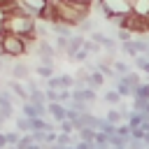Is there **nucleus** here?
Here are the masks:
<instances>
[{
    "label": "nucleus",
    "mask_w": 149,
    "mask_h": 149,
    "mask_svg": "<svg viewBox=\"0 0 149 149\" xmlns=\"http://www.w3.org/2000/svg\"><path fill=\"white\" fill-rule=\"evenodd\" d=\"M2 26H5V33H14V35H21V37H26V35L35 33L37 19H35L30 12H26V9H23V7L16 2L14 7H9V9L5 12Z\"/></svg>",
    "instance_id": "f257e3e1"
},
{
    "label": "nucleus",
    "mask_w": 149,
    "mask_h": 149,
    "mask_svg": "<svg viewBox=\"0 0 149 149\" xmlns=\"http://www.w3.org/2000/svg\"><path fill=\"white\" fill-rule=\"evenodd\" d=\"M56 14H58V21L77 28L86 16H91V5L72 2V0H56Z\"/></svg>",
    "instance_id": "f03ea898"
},
{
    "label": "nucleus",
    "mask_w": 149,
    "mask_h": 149,
    "mask_svg": "<svg viewBox=\"0 0 149 149\" xmlns=\"http://www.w3.org/2000/svg\"><path fill=\"white\" fill-rule=\"evenodd\" d=\"M30 51V44L26 37L14 35V33H2L0 35V56L2 58H21Z\"/></svg>",
    "instance_id": "7ed1b4c3"
},
{
    "label": "nucleus",
    "mask_w": 149,
    "mask_h": 149,
    "mask_svg": "<svg viewBox=\"0 0 149 149\" xmlns=\"http://www.w3.org/2000/svg\"><path fill=\"white\" fill-rule=\"evenodd\" d=\"M121 28L130 30L133 35H149V19L133 12V14L123 16V26H121Z\"/></svg>",
    "instance_id": "20e7f679"
},
{
    "label": "nucleus",
    "mask_w": 149,
    "mask_h": 149,
    "mask_svg": "<svg viewBox=\"0 0 149 149\" xmlns=\"http://www.w3.org/2000/svg\"><path fill=\"white\" fill-rule=\"evenodd\" d=\"M91 40L98 42V44L105 49V54H114V56H116V51L121 49V42H119L116 37H109L107 33H100V30H93V33H91Z\"/></svg>",
    "instance_id": "39448f33"
},
{
    "label": "nucleus",
    "mask_w": 149,
    "mask_h": 149,
    "mask_svg": "<svg viewBox=\"0 0 149 149\" xmlns=\"http://www.w3.org/2000/svg\"><path fill=\"white\" fill-rule=\"evenodd\" d=\"M100 2L114 16H128V14H133V0H100Z\"/></svg>",
    "instance_id": "423d86ee"
},
{
    "label": "nucleus",
    "mask_w": 149,
    "mask_h": 149,
    "mask_svg": "<svg viewBox=\"0 0 149 149\" xmlns=\"http://www.w3.org/2000/svg\"><path fill=\"white\" fill-rule=\"evenodd\" d=\"M21 114L28 116V119H40V116H47V105H33V102H21Z\"/></svg>",
    "instance_id": "0eeeda50"
},
{
    "label": "nucleus",
    "mask_w": 149,
    "mask_h": 149,
    "mask_svg": "<svg viewBox=\"0 0 149 149\" xmlns=\"http://www.w3.org/2000/svg\"><path fill=\"white\" fill-rule=\"evenodd\" d=\"M72 98L74 100H81V102H88V105H95L98 102V93L91 86H86V88H72Z\"/></svg>",
    "instance_id": "6e6552de"
},
{
    "label": "nucleus",
    "mask_w": 149,
    "mask_h": 149,
    "mask_svg": "<svg viewBox=\"0 0 149 149\" xmlns=\"http://www.w3.org/2000/svg\"><path fill=\"white\" fill-rule=\"evenodd\" d=\"M9 74H12V79L26 81V79L30 77V65H28V63H23V61H16V63L9 68Z\"/></svg>",
    "instance_id": "1a4fd4ad"
},
{
    "label": "nucleus",
    "mask_w": 149,
    "mask_h": 149,
    "mask_svg": "<svg viewBox=\"0 0 149 149\" xmlns=\"http://www.w3.org/2000/svg\"><path fill=\"white\" fill-rule=\"evenodd\" d=\"M47 112H49V116H51L56 123H61V121L65 119V114H68V107L56 100V102H47Z\"/></svg>",
    "instance_id": "9d476101"
},
{
    "label": "nucleus",
    "mask_w": 149,
    "mask_h": 149,
    "mask_svg": "<svg viewBox=\"0 0 149 149\" xmlns=\"http://www.w3.org/2000/svg\"><path fill=\"white\" fill-rule=\"evenodd\" d=\"M7 88H9V91L21 100V102H26V100H28V88H26V84H23V81H19V79H9V81H7Z\"/></svg>",
    "instance_id": "9b49d317"
},
{
    "label": "nucleus",
    "mask_w": 149,
    "mask_h": 149,
    "mask_svg": "<svg viewBox=\"0 0 149 149\" xmlns=\"http://www.w3.org/2000/svg\"><path fill=\"white\" fill-rule=\"evenodd\" d=\"M16 2H19V5H21L26 12H30V14L37 19V14L42 12V7H44L49 0H16Z\"/></svg>",
    "instance_id": "f8f14e48"
},
{
    "label": "nucleus",
    "mask_w": 149,
    "mask_h": 149,
    "mask_svg": "<svg viewBox=\"0 0 149 149\" xmlns=\"http://www.w3.org/2000/svg\"><path fill=\"white\" fill-rule=\"evenodd\" d=\"M84 35H70V40H68V51H65V56L70 58V56H74L81 47H84Z\"/></svg>",
    "instance_id": "ddd939ff"
},
{
    "label": "nucleus",
    "mask_w": 149,
    "mask_h": 149,
    "mask_svg": "<svg viewBox=\"0 0 149 149\" xmlns=\"http://www.w3.org/2000/svg\"><path fill=\"white\" fill-rule=\"evenodd\" d=\"M105 81H107V77H105L98 68L88 74V86H91V88H95V91H98V88H102V84H105Z\"/></svg>",
    "instance_id": "4468645a"
},
{
    "label": "nucleus",
    "mask_w": 149,
    "mask_h": 149,
    "mask_svg": "<svg viewBox=\"0 0 149 149\" xmlns=\"http://www.w3.org/2000/svg\"><path fill=\"white\" fill-rule=\"evenodd\" d=\"M51 33H54V35H63V37H70V35H74V33H72V26H68V23H63V21H56V23H51Z\"/></svg>",
    "instance_id": "2eb2a0df"
},
{
    "label": "nucleus",
    "mask_w": 149,
    "mask_h": 149,
    "mask_svg": "<svg viewBox=\"0 0 149 149\" xmlns=\"http://www.w3.org/2000/svg\"><path fill=\"white\" fill-rule=\"evenodd\" d=\"M114 88L121 93V98H128V95H133V86H130V84H128L123 77H119V79L114 81Z\"/></svg>",
    "instance_id": "dca6fc26"
},
{
    "label": "nucleus",
    "mask_w": 149,
    "mask_h": 149,
    "mask_svg": "<svg viewBox=\"0 0 149 149\" xmlns=\"http://www.w3.org/2000/svg\"><path fill=\"white\" fill-rule=\"evenodd\" d=\"M123 98H121V93L116 91V88H109V91H105L102 93V102H107V105H119Z\"/></svg>",
    "instance_id": "f3484780"
},
{
    "label": "nucleus",
    "mask_w": 149,
    "mask_h": 149,
    "mask_svg": "<svg viewBox=\"0 0 149 149\" xmlns=\"http://www.w3.org/2000/svg\"><path fill=\"white\" fill-rule=\"evenodd\" d=\"M77 30H79V33H88V35H91L93 30H98V23H95V19L86 16V19H84V21L77 26Z\"/></svg>",
    "instance_id": "a211bd4d"
},
{
    "label": "nucleus",
    "mask_w": 149,
    "mask_h": 149,
    "mask_svg": "<svg viewBox=\"0 0 149 149\" xmlns=\"http://www.w3.org/2000/svg\"><path fill=\"white\" fill-rule=\"evenodd\" d=\"M65 107H70V109H74V112H79V114H86V112H91V107H93V105H88V102H81V100H74V98H72Z\"/></svg>",
    "instance_id": "6ab92c4d"
},
{
    "label": "nucleus",
    "mask_w": 149,
    "mask_h": 149,
    "mask_svg": "<svg viewBox=\"0 0 149 149\" xmlns=\"http://www.w3.org/2000/svg\"><path fill=\"white\" fill-rule=\"evenodd\" d=\"M68 40L70 37H63V35H54V47H56V54L63 56L68 51Z\"/></svg>",
    "instance_id": "aec40b11"
},
{
    "label": "nucleus",
    "mask_w": 149,
    "mask_h": 149,
    "mask_svg": "<svg viewBox=\"0 0 149 149\" xmlns=\"http://www.w3.org/2000/svg\"><path fill=\"white\" fill-rule=\"evenodd\" d=\"M121 54H126V56H130V58H135V56L140 54L137 47H135V37L128 40V42H121Z\"/></svg>",
    "instance_id": "412c9836"
},
{
    "label": "nucleus",
    "mask_w": 149,
    "mask_h": 149,
    "mask_svg": "<svg viewBox=\"0 0 149 149\" xmlns=\"http://www.w3.org/2000/svg\"><path fill=\"white\" fill-rule=\"evenodd\" d=\"M35 72H37V77H40V79H49V77H54V74H56V68H54V65H40V63H37Z\"/></svg>",
    "instance_id": "4be33fe9"
},
{
    "label": "nucleus",
    "mask_w": 149,
    "mask_h": 149,
    "mask_svg": "<svg viewBox=\"0 0 149 149\" xmlns=\"http://www.w3.org/2000/svg\"><path fill=\"white\" fill-rule=\"evenodd\" d=\"M28 102H33V105H47V95H44V91H42V88L30 91V93H28Z\"/></svg>",
    "instance_id": "5701e85b"
},
{
    "label": "nucleus",
    "mask_w": 149,
    "mask_h": 149,
    "mask_svg": "<svg viewBox=\"0 0 149 149\" xmlns=\"http://www.w3.org/2000/svg\"><path fill=\"white\" fill-rule=\"evenodd\" d=\"M84 49H86L91 56H100V54H102V47H100L98 42H93L91 37H86V40H84Z\"/></svg>",
    "instance_id": "b1692460"
},
{
    "label": "nucleus",
    "mask_w": 149,
    "mask_h": 149,
    "mask_svg": "<svg viewBox=\"0 0 149 149\" xmlns=\"http://www.w3.org/2000/svg\"><path fill=\"white\" fill-rule=\"evenodd\" d=\"M105 119L109 121V123H123V116H121V112H119V107H112V109H107L105 112Z\"/></svg>",
    "instance_id": "393cba45"
},
{
    "label": "nucleus",
    "mask_w": 149,
    "mask_h": 149,
    "mask_svg": "<svg viewBox=\"0 0 149 149\" xmlns=\"http://www.w3.org/2000/svg\"><path fill=\"white\" fill-rule=\"evenodd\" d=\"M14 123H16V130H21V133H30V119H28V116L19 114V116H14Z\"/></svg>",
    "instance_id": "a878e982"
},
{
    "label": "nucleus",
    "mask_w": 149,
    "mask_h": 149,
    "mask_svg": "<svg viewBox=\"0 0 149 149\" xmlns=\"http://www.w3.org/2000/svg\"><path fill=\"white\" fill-rule=\"evenodd\" d=\"M112 68H114V70H116V72H119L121 77H123V74H128V72L133 70V68H130V63H126V61H121V58H114Z\"/></svg>",
    "instance_id": "bb28decb"
},
{
    "label": "nucleus",
    "mask_w": 149,
    "mask_h": 149,
    "mask_svg": "<svg viewBox=\"0 0 149 149\" xmlns=\"http://www.w3.org/2000/svg\"><path fill=\"white\" fill-rule=\"evenodd\" d=\"M123 79H126V81H128V84L133 86V91H135V88H137V86H140V84L144 81V79L140 77V72H135V70H130L128 74H123Z\"/></svg>",
    "instance_id": "cd10ccee"
},
{
    "label": "nucleus",
    "mask_w": 149,
    "mask_h": 149,
    "mask_svg": "<svg viewBox=\"0 0 149 149\" xmlns=\"http://www.w3.org/2000/svg\"><path fill=\"white\" fill-rule=\"evenodd\" d=\"M133 98H140V100H149V81H142L135 91H133Z\"/></svg>",
    "instance_id": "c85d7f7f"
},
{
    "label": "nucleus",
    "mask_w": 149,
    "mask_h": 149,
    "mask_svg": "<svg viewBox=\"0 0 149 149\" xmlns=\"http://www.w3.org/2000/svg\"><path fill=\"white\" fill-rule=\"evenodd\" d=\"M95 133H98V130H93V128H86V126L77 130L79 140H86V142H95Z\"/></svg>",
    "instance_id": "c756f323"
},
{
    "label": "nucleus",
    "mask_w": 149,
    "mask_h": 149,
    "mask_svg": "<svg viewBox=\"0 0 149 149\" xmlns=\"http://www.w3.org/2000/svg\"><path fill=\"white\" fill-rule=\"evenodd\" d=\"M88 58H91V54H88V51H86V49L81 47V49H79V51H77L74 56H70L68 61H70V63H86Z\"/></svg>",
    "instance_id": "7c9ffc66"
},
{
    "label": "nucleus",
    "mask_w": 149,
    "mask_h": 149,
    "mask_svg": "<svg viewBox=\"0 0 149 149\" xmlns=\"http://www.w3.org/2000/svg\"><path fill=\"white\" fill-rule=\"evenodd\" d=\"M58 133H77V126H74V121H70V119H63V121L58 123Z\"/></svg>",
    "instance_id": "2f4dec72"
},
{
    "label": "nucleus",
    "mask_w": 149,
    "mask_h": 149,
    "mask_svg": "<svg viewBox=\"0 0 149 149\" xmlns=\"http://www.w3.org/2000/svg\"><path fill=\"white\" fill-rule=\"evenodd\" d=\"M95 144H100L102 149H112V144H109V135H105L102 130L95 133Z\"/></svg>",
    "instance_id": "473e14b6"
},
{
    "label": "nucleus",
    "mask_w": 149,
    "mask_h": 149,
    "mask_svg": "<svg viewBox=\"0 0 149 149\" xmlns=\"http://www.w3.org/2000/svg\"><path fill=\"white\" fill-rule=\"evenodd\" d=\"M47 88H63V79H61V74H54V77H49L47 79Z\"/></svg>",
    "instance_id": "72a5a7b5"
},
{
    "label": "nucleus",
    "mask_w": 149,
    "mask_h": 149,
    "mask_svg": "<svg viewBox=\"0 0 149 149\" xmlns=\"http://www.w3.org/2000/svg\"><path fill=\"white\" fill-rule=\"evenodd\" d=\"M100 130H102L105 135H114V133H116V123H109V121L102 116V126H100Z\"/></svg>",
    "instance_id": "f704fd0d"
},
{
    "label": "nucleus",
    "mask_w": 149,
    "mask_h": 149,
    "mask_svg": "<svg viewBox=\"0 0 149 149\" xmlns=\"http://www.w3.org/2000/svg\"><path fill=\"white\" fill-rule=\"evenodd\" d=\"M7 133V144H19V140H21V130H5Z\"/></svg>",
    "instance_id": "c9c22d12"
},
{
    "label": "nucleus",
    "mask_w": 149,
    "mask_h": 149,
    "mask_svg": "<svg viewBox=\"0 0 149 149\" xmlns=\"http://www.w3.org/2000/svg\"><path fill=\"white\" fill-rule=\"evenodd\" d=\"M116 40L119 42H128V40H133V33L126 30V28H116Z\"/></svg>",
    "instance_id": "e433bc0d"
},
{
    "label": "nucleus",
    "mask_w": 149,
    "mask_h": 149,
    "mask_svg": "<svg viewBox=\"0 0 149 149\" xmlns=\"http://www.w3.org/2000/svg\"><path fill=\"white\" fill-rule=\"evenodd\" d=\"M35 140H33V133H23L21 135V140H19V149H26L28 144H33Z\"/></svg>",
    "instance_id": "4c0bfd02"
},
{
    "label": "nucleus",
    "mask_w": 149,
    "mask_h": 149,
    "mask_svg": "<svg viewBox=\"0 0 149 149\" xmlns=\"http://www.w3.org/2000/svg\"><path fill=\"white\" fill-rule=\"evenodd\" d=\"M23 84H26V88H28V93H30V91H37V88H40V81H37V79H35L33 74H30V77H28V79H26Z\"/></svg>",
    "instance_id": "58836bf2"
},
{
    "label": "nucleus",
    "mask_w": 149,
    "mask_h": 149,
    "mask_svg": "<svg viewBox=\"0 0 149 149\" xmlns=\"http://www.w3.org/2000/svg\"><path fill=\"white\" fill-rule=\"evenodd\" d=\"M144 147H147L144 140H137V137H130L128 140V149H144Z\"/></svg>",
    "instance_id": "ea45409f"
},
{
    "label": "nucleus",
    "mask_w": 149,
    "mask_h": 149,
    "mask_svg": "<svg viewBox=\"0 0 149 149\" xmlns=\"http://www.w3.org/2000/svg\"><path fill=\"white\" fill-rule=\"evenodd\" d=\"M44 95H47V102H56L58 100V88H44Z\"/></svg>",
    "instance_id": "a19ab883"
},
{
    "label": "nucleus",
    "mask_w": 149,
    "mask_h": 149,
    "mask_svg": "<svg viewBox=\"0 0 149 149\" xmlns=\"http://www.w3.org/2000/svg\"><path fill=\"white\" fill-rule=\"evenodd\" d=\"M33 140L40 142V144H47V130H35L33 133Z\"/></svg>",
    "instance_id": "79ce46f5"
},
{
    "label": "nucleus",
    "mask_w": 149,
    "mask_h": 149,
    "mask_svg": "<svg viewBox=\"0 0 149 149\" xmlns=\"http://www.w3.org/2000/svg\"><path fill=\"white\" fill-rule=\"evenodd\" d=\"M91 147H93V142H86V140H79L74 144V149H91Z\"/></svg>",
    "instance_id": "37998d69"
},
{
    "label": "nucleus",
    "mask_w": 149,
    "mask_h": 149,
    "mask_svg": "<svg viewBox=\"0 0 149 149\" xmlns=\"http://www.w3.org/2000/svg\"><path fill=\"white\" fill-rule=\"evenodd\" d=\"M44 149H65V144H61V142H49V144H44Z\"/></svg>",
    "instance_id": "c03bdc74"
},
{
    "label": "nucleus",
    "mask_w": 149,
    "mask_h": 149,
    "mask_svg": "<svg viewBox=\"0 0 149 149\" xmlns=\"http://www.w3.org/2000/svg\"><path fill=\"white\" fill-rule=\"evenodd\" d=\"M5 147H7V133L0 130V149H5Z\"/></svg>",
    "instance_id": "a18cd8bd"
},
{
    "label": "nucleus",
    "mask_w": 149,
    "mask_h": 149,
    "mask_svg": "<svg viewBox=\"0 0 149 149\" xmlns=\"http://www.w3.org/2000/svg\"><path fill=\"white\" fill-rule=\"evenodd\" d=\"M26 149H44V144H40V142H33V144H28Z\"/></svg>",
    "instance_id": "49530a36"
},
{
    "label": "nucleus",
    "mask_w": 149,
    "mask_h": 149,
    "mask_svg": "<svg viewBox=\"0 0 149 149\" xmlns=\"http://www.w3.org/2000/svg\"><path fill=\"white\" fill-rule=\"evenodd\" d=\"M2 19H5V12H2V9H0V35H2V33H5V26H2Z\"/></svg>",
    "instance_id": "de8ad7c7"
},
{
    "label": "nucleus",
    "mask_w": 149,
    "mask_h": 149,
    "mask_svg": "<svg viewBox=\"0 0 149 149\" xmlns=\"http://www.w3.org/2000/svg\"><path fill=\"white\" fill-rule=\"evenodd\" d=\"M0 70H7V65H5V58L0 56Z\"/></svg>",
    "instance_id": "09e8293b"
},
{
    "label": "nucleus",
    "mask_w": 149,
    "mask_h": 149,
    "mask_svg": "<svg viewBox=\"0 0 149 149\" xmlns=\"http://www.w3.org/2000/svg\"><path fill=\"white\" fill-rule=\"evenodd\" d=\"M72 2H86V5H93V0H72Z\"/></svg>",
    "instance_id": "8fccbe9b"
},
{
    "label": "nucleus",
    "mask_w": 149,
    "mask_h": 149,
    "mask_svg": "<svg viewBox=\"0 0 149 149\" xmlns=\"http://www.w3.org/2000/svg\"><path fill=\"white\" fill-rule=\"evenodd\" d=\"M91 149H102V147H100V144H95V142H93V147H91Z\"/></svg>",
    "instance_id": "3c124183"
},
{
    "label": "nucleus",
    "mask_w": 149,
    "mask_h": 149,
    "mask_svg": "<svg viewBox=\"0 0 149 149\" xmlns=\"http://www.w3.org/2000/svg\"><path fill=\"white\" fill-rule=\"evenodd\" d=\"M2 86H5V84H2V77H0V88H2Z\"/></svg>",
    "instance_id": "603ef678"
},
{
    "label": "nucleus",
    "mask_w": 149,
    "mask_h": 149,
    "mask_svg": "<svg viewBox=\"0 0 149 149\" xmlns=\"http://www.w3.org/2000/svg\"><path fill=\"white\" fill-rule=\"evenodd\" d=\"M65 149H74V147H72V144H70V147H65Z\"/></svg>",
    "instance_id": "864d4df0"
},
{
    "label": "nucleus",
    "mask_w": 149,
    "mask_h": 149,
    "mask_svg": "<svg viewBox=\"0 0 149 149\" xmlns=\"http://www.w3.org/2000/svg\"><path fill=\"white\" fill-rule=\"evenodd\" d=\"M49 2H56V0H49Z\"/></svg>",
    "instance_id": "5fc2aeb1"
},
{
    "label": "nucleus",
    "mask_w": 149,
    "mask_h": 149,
    "mask_svg": "<svg viewBox=\"0 0 149 149\" xmlns=\"http://www.w3.org/2000/svg\"><path fill=\"white\" fill-rule=\"evenodd\" d=\"M147 40H149V37H147Z\"/></svg>",
    "instance_id": "6e6d98bb"
}]
</instances>
